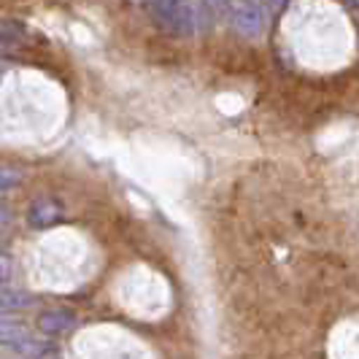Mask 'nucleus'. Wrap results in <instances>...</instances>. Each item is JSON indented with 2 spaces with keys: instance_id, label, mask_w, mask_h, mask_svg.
Masks as SVG:
<instances>
[{
  "instance_id": "nucleus-4",
  "label": "nucleus",
  "mask_w": 359,
  "mask_h": 359,
  "mask_svg": "<svg viewBox=\"0 0 359 359\" xmlns=\"http://www.w3.org/2000/svg\"><path fill=\"white\" fill-rule=\"evenodd\" d=\"M27 219H30V224H33V227H49V224H54V222L60 219V205L49 198L36 200V203L30 205Z\"/></svg>"
},
{
  "instance_id": "nucleus-6",
  "label": "nucleus",
  "mask_w": 359,
  "mask_h": 359,
  "mask_svg": "<svg viewBox=\"0 0 359 359\" xmlns=\"http://www.w3.org/2000/svg\"><path fill=\"white\" fill-rule=\"evenodd\" d=\"M30 306H33V297L30 294L0 287V311H17V308H30Z\"/></svg>"
},
{
  "instance_id": "nucleus-7",
  "label": "nucleus",
  "mask_w": 359,
  "mask_h": 359,
  "mask_svg": "<svg viewBox=\"0 0 359 359\" xmlns=\"http://www.w3.org/2000/svg\"><path fill=\"white\" fill-rule=\"evenodd\" d=\"M19 179H22V176H19L14 168L0 165V189H11V187H17Z\"/></svg>"
},
{
  "instance_id": "nucleus-5",
  "label": "nucleus",
  "mask_w": 359,
  "mask_h": 359,
  "mask_svg": "<svg viewBox=\"0 0 359 359\" xmlns=\"http://www.w3.org/2000/svg\"><path fill=\"white\" fill-rule=\"evenodd\" d=\"M30 330L19 322H8L0 319V346H22L25 341H30Z\"/></svg>"
},
{
  "instance_id": "nucleus-2",
  "label": "nucleus",
  "mask_w": 359,
  "mask_h": 359,
  "mask_svg": "<svg viewBox=\"0 0 359 359\" xmlns=\"http://www.w3.org/2000/svg\"><path fill=\"white\" fill-rule=\"evenodd\" d=\"M233 25L241 36H246V38L259 36V33H262V25H265L259 0H235Z\"/></svg>"
},
{
  "instance_id": "nucleus-10",
  "label": "nucleus",
  "mask_w": 359,
  "mask_h": 359,
  "mask_svg": "<svg viewBox=\"0 0 359 359\" xmlns=\"http://www.w3.org/2000/svg\"><path fill=\"white\" fill-rule=\"evenodd\" d=\"M8 219H11V216H8V211H6V205L0 203V230H3L6 224H8Z\"/></svg>"
},
{
  "instance_id": "nucleus-1",
  "label": "nucleus",
  "mask_w": 359,
  "mask_h": 359,
  "mask_svg": "<svg viewBox=\"0 0 359 359\" xmlns=\"http://www.w3.org/2000/svg\"><path fill=\"white\" fill-rule=\"evenodd\" d=\"M154 14L165 30L187 38L195 33V11L192 0H154Z\"/></svg>"
},
{
  "instance_id": "nucleus-3",
  "label": "nucleus",
  "mask_w": 359,
  "mask_h": 359,
  "mask_svg": "<svg viewBox=\"0 0 359 359\" xmlns=\"http://www.w3.org/2000/svg\"><path fill=\"white\" fill-rule=\"evenodd\" d=\"M73 324H76V316H73L71 311H62V308L43 311L41 319H38L41 332H46V335H62V332L73 330Z\"/></svg>"
},
{
  "instance_id": "nucleus-8",
  "label": "nucleus",
  "mask_w": 359,
  "mask_h": 359,
  "mask_svg": "<svg viewBox=\"0 0 359 359\" xmlns=\"http://www.w3.org/2000/svg\"><path fill=\"white\" fill-rule=\"evenodd\" d=\"M11 276H14V265H11V259L0 254V287H6V284L11 281Z\"/></svg>"
},
{
  "instance_id": "nucleus-11",
  "label": "nucleus",
  "mask_w": 359,
  "mask_h": 359,
  "mask_svg": "<svg viewBox=\"0 0 359 359\" xmlns=\"http://www.w3.org/2000/svg\"><path fill=\"white\" fill-rule=\"evenodd\" d=\"M273 3H284V0H273Z\"/></svg>"
},
{
  "instance_id": "nucleus-9",
  "label": "nucleus",
  "mask_w": 359,
  "mask_h": 359,
  "mask_svg": "<svg viewBox=\"0 0 359 359\" xmlns=\"http://www.w3.org/2000/svg\"><path fill=\"white\" fill-rule=\"evenodd\" d=\"M203 6L208 8V14H211V19H214V17H222V14H224L227 0H203Z\"/></svg>"
}]
</instances>
